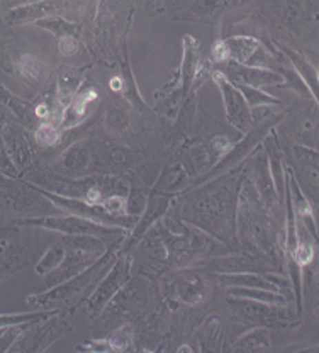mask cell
Masks as SVG:
<instances>
[{
    "label": "cell",
    "mask_w": 319,
    "mask_h": 353,
    "mask_svg": "<svg viewBox=\"0 0 319 353\" xmlns=\"http://www.w3.org/2000/svg\"><path fill=\"white\" fill-rule=\"evenodd\" d=\"M60 136L61 131L60 128H58V124L50 123V121L39 123L38 126L34 128V141L38 143L39 146H43V148H53L58 143V139H60Z\"/></svg>",
    "instance_id": "obj_35"
},
{
    "label": "cell",
    "mask_w": 319,
    "mask_h": 353,
    "mask_svg": "<svg viewBox=\"0 0 319 353\" xmlns=\"http://www.w3.org/2000/svg\"><path fill=\"white\" fill-rule=\"evenodd\" d=\"M134 2H139V0H134Z\"/></svg>",
    "instance_id": "obj_49"
},
{
    "label": "cell",
    "mask_w": 319,
    "mask_h": 353,
    "mask_svg": "<svg viewBox=\"0 0 319 353\" xmlns=\"http://www.w3.org/2000/svg\"><path fill=\"white\" fill-rule=\"evenodd\" d=\"M97 160V153H95V146L92 145L90 139H82L76 141L75 145L70 146L58 158V167L63 168L68 174L76 176H83L85 172L94 168V161Z\"/></svg>",
    "instance_id": "obj_18"
},
{
    "label": "cell",
    "mask_w": 319,
    "mask_h": 353,
    "mask_svg": "<svg viewBox=\"0 0 319 353\" xmlns=\"http://www.w3.org/2000/svg\"><path fill=\"white\" fill-rule=\"evenodd\" d=\"M32 2H39V0H3V3H6L7 10L14 9V7L28 6V3H32Z\"/></svg>",
    "instance_id": "obj_44"
},
{
    "label": "cell",
    "mask_w": 319,
    "mask_h": 353,
    "mask_svg": "<svg viewBox=\"0 0 319 353\" xmlns=\"http://www.w3.org/2000/svg\"><path fill=\"white\" fill-rule=\"evenodd\" d=\"M58 309H45V311L36 312H9V314H0V330L10 328V326H23L29 323H36L39 319H45L48 316L54 314Z\"/></svg>",
    "instance_id": "obj_33"
},
{
    "label": "cell",
    "mask_w": 319,
    "mask_h": 353,
    "mask_svg": "<svg viewBox=\"0 0 319 353\" xmlns=\"http://www.w3.org/2000/svg\"><path fill=\"white\" fill-rule=\"evenodd\" d=\"M251 2V0H226V6L229 7H241L245 6V3Z\"/></svg>",
    "instance_id": "obj_46"
},
{
    "label": "cell",
    "mask_w": 319,
    "mask_h": 353,
    "mask_svg": "<svg viewBox=\"0 0 319 353\" xmlns=\"http://www.w3.org/2000/svg\"><path fill=\"white\" fill-rule=\"evenodd\" d=\"M207 145H209V148L212 150V153H214L216 157L221 160V158L229 152L231 146H233L234 143H233V139L228 138L226 134H214L211 139H209Z\"/></svg>",
    "instance_id": "obj_37"
},
{
    "label": "cell",
    "mask_w": 319,
    "mask_h": 353,
    "mask_svg": "<svg viewBox=\"0 0 319 353\" xmlns=\"http://www.w3.org/2000/svg\"><path fill=\"white\" fill-rule=\"evenodd\" d=\"M189 174L182 163H174L163 170V174L158 176V182L155 183L153 190L161 194H177L182 192L189 185Z\"/></svg>",
    "instance_id": "obj_27"
},
{
    "label": "cell",
    "mask_w": 319,
    "mask_h": 353,
    "mask_svg": "<svg viewBox=\"0 0 319 353\" xmlns=\"http://www.w3.org/2000/svg\"><path fill=\"white\" fill-rule=\"evenodd\" d=\"M104 123L111 132L123 134L130 130V110L124 104H111L105 110Z\"/></svg>",
    "instance_id": "obj_32"
},
{
    "label": "cell",
    "mask_w": 319,
    "mask_h": 353,
    "mask_svg": "<svg viewBox=\"0 0 319 353\" xmlns=\"http://www.w3.org/2000/svg\"><path fill=\"white\" fill-rule=\"evenodd\" d=\"M170 294L178 303L187 306H200L209 299V284L199 275V270L192 267V270L183 268L181 274L170 282Z\"/></svg>",
    "instance_id": "obj_13"
},
{
    "label": "cell",
    "mask_w": 319,
    "mask_h": 353,
    "mask_svg": "<svg viewBox=\"0 0 319 353\" xmlns=\"http://www.w3.org/2000/svg\"><path fill=\"white\" fill-rule=\"evenodd\" d=\"M241 170H243V175L250 180L251 185L255 187L267 211L272 212V214L275 212L277 216H282V212H284V201L278 197L277 189H275L272 172H270L269 165V157H267L262 145L256 146L250 153V157L243 161Z\"/></svg>",
    "instance_id": "obj_8"
},
{
    "label": "cell",
    "mask_w": 319,
    "mask_h": 353,
    "mask_svg": "<svg viewBox=\"0 0 319 353\" xmlns=\"http://www.w3.org/2000/svg\"><path fill=\"white\" fill-rule=\"evenodd\" d=\"M111 352H126L131 350L134 341V328L131 325H123L119 328L112 331L107 338H105Z\"/></svg>",
    "instance_id": "obj_34"
},
{
    "label": "cell",
    "mask_w": 319,
    "mask_h": 353,
    "mask_svg": "<svg viewBox=\"0 0 319 353\" xmlns=\"http://www.w3.org/2000/svg\"><path fill=\"white\" fill-rule=\"evenodd\" d=\"M76 350L79 352H111L109 350V345L105 341V338L102 340H90L89 343L76 345Z\"/></svg>",
    "instance_id": "obj_41"
},
{
    "label": "cell",
    "mask_w": 319,
    "mask_h": 353,
    "mask_svg": "<svg viewBox=\"0 0 319 353\" xmlns=\"http://www.w3.org/2000/svg\"><path fill=\"white\" fill-rule=\"evenodd\" d=\"M65 12V0H39L28 6L14 7L6 12V22L9 26L34 24L39 19L50 16H61Z\"/></svg>",
    "instance_id": "obj_17"
},
{
    "label": "cell",
    "mask_w": 319,
    "mask_h": 353,
    "mask_svg": "<svg viewBox=\"0 0 319 353\" xmlns=\"http://www.w3.org/2000/svg\"><path fill=\"white\" fill-rule=\"evenodd\" d=\"M85 83V70L63 65L58 68L56 82H54V95L58 108L63 110L73 101L80 88Z\"/></svg>",
    "instance_id": "obj_21"
},
{
    "label": "cell",
    "mask_w": 319,
    "mask_h": 353,
    "mask_svg": "<svg viewBox=\"0 0 319 353\" xmlns=\"http://www.w3.org/2000/svg\"><path fill=\"white\" fill-rule=\"evenodd\" d=\"M58 209L50 199L43 196L34 185L25 180L3 176L0 180V211L12 214L48 216Z\"/></svg>",
    "instance_id": "obj_5"
},
{
    "label": "cell",
    "mask_w": 319,
    "mask_h": 353,
    "mask_svg": "<svg viewBox=\"0 0 319 353\" xmlns=\"http://www.w3.org/2000/svg\"><path fill=\"white\" fill-rule=\"evenodd\" d=\"M226 296L256 301V303L277 304V306H287L289 301H291L277 290L258 289V287H226Z\"/></svg>",
    "instance_id": "obj_28"
},
{
    "label": "cell",
    "mask_w": 319,
    "mask_h": 353,
    "mask_svg": "<svg viewBox=\"0 0 319 353\" xmlns=\"http://www.w3.org/2000/svg\"><path fill=\"white\" fill-rule=\"evenodd\" d=\"M209 61H212V63H218V65H223V63H226V61H229L228 48H226L225 39H218V41L212 44L211 54H209Z\"/></svg>",
    "instance_id": "obj_40"
},
{
    "label": "cell",
    "mask_w": 319,
    "mask_h": 353,
    "mask_svg": "<svg viewBox=\"0 0 319 353\" xmlns=\"http://www.w3.org/2000/svg\"><path fill=\"white\" fill-rule=\"evenodd\" d=\"M131 272H133V252L121 246L119 252L109 263L102 281L83 303L90 318H99L102 314V309L107 306L109 301L127 284V281L131 279Z\"/></svg>",
    "instance_id": "obj_6"
},
{
    "label": "cell",
    "mask_w": 319,
    "mask_h": 353,
    "mask_svg": "<svg viewBox=\"0 0 319 353\" xmlns=\"http://www.w3.org/2000/svg\"><path fill=\"white\" fill-rule=\"evenodd\" d=\"M270 41H272L274 46L277 48V50L280 51L285 58H287L289 63L292 65V68H294L296 72L302 77L304 82H306L307 87L311 88V92H313V94L318 97L319 79H318L316 65H314L313 61L306 57V54L294 50V48L287 46V44H282L280 41H277V39H270Z\"/></svg>",
    "instance_id": "obj_24"
},
{
    "label": "cell",
    "mask_w": 319,
    "mask_h": 353,
    "mask_svg": "<svg viewBox=\"0 0 319 353\" xmlns=\"http://www.w3.org/2000/svg\"><path fill=\"white\" fill-rule=\"evenodd\" d=\"M29 259H31V253H29V250L25 246H16L7 243L0 250V282L3 279L14 275L16 272L23 270L24 267H28Z\"/></svg>",
    "instance_id": "obj_25"
},
{
    "label": "cell",
    "mask_w": 319,
    "mask_h": 353,
    "mask_svg": "<svg viewBox=\"0 0 319 353\" xmlns=\"http://www.w3.org/2000/svg\"><path fill=\"white\" fill-rule=\"evenodd\" d=\"M25 326H28V325L10 326V328H6V330L0 331V353H6V352L10 350V347L16 343L17 336H19L21 331H23Z\"/></svg>",
    "instance_id": "obj_38"
},
{
    "label": "cell",
    "mask_w": 319,
    "mask_h": 353,
    "mask_svg": "<svg viewBox=\"0 0 319 353\" xmlns=\"http://www.w3.org/2000/svg\"><path fill=\"white\" fill-rule=\"evenodd\" d=\"M14 70L17 75L24 80L28 85L31 87H41L46 85L48 79H50V66L41 57L29 51L17 53L14 58Z\"/></svg>",
    "instance_id": "obj_22"
},
{
    "label": "cell",
    "mask_w": 319,
    "mask_h": 353,
    "mask_svg": "<svg viewBox=\"0 0 319 353\" xmlns=\"http://www.w3.org/2000/svg\"><path fill=\"white\" fill-rule=\"evenodd\" d=\"M10 97H12V94L7 90V87H3V83H0V105L9 104Z\"/></svg>",
    "instance_id": "obj_45"
},
{
    "label": "cell",
    "mask_w": 319,
    "mask_h": 353,
    "mask_svg": "<svg viewBox=\"0 0 319 353\" xmlns=\"http://www.w3.org/2000/svg\"><path fill=\"white\" fill-rule=\"evenodd\" d=\"M0 138H2L19 175H24L25 172L31 170L32 165L36 163V152L28 130L14 119L3 117V123H0Z\"/></svg>",
    "instance_id": "obj_11"
},
{
    "label": "cell",
    "mask_w": 319,
    "mask_h": 353,
    "mask_svg": "<svg viewBox=\"0 0 319 353\" xmlns=\"http://www.w3.org/2000/svg\"><path fill=\"white\" fill-rule=\"evenodd\" d=\"M109 87H111L112 92L119 94V92H123L124 87H126V82H124V79L121 75H114L111 79V82H109Z\"/></svg>",
    "instance_id": "obj_43"
},
{
    "label": "cell",
    "mask_w": 319,
    "mask_h": 353,
    "mask_svg": "<svg viewBox=\"0 0 319 353\" xmlns=\"http://www.w3.org/2000/svg\"><path fill=\"white\" fill-rule=\"evenodd\" d=\"M0 175L10 176V179H19V172H17L16 165H14L12 158L9 157L6 145H3L2 138H0Z\"/></svg>",
    "instance_id": "obj_36"
},
{
    "label": "cell",
    "mask_w": 319,
    "mask_h": 353,
    "mask_svg": "<svg viewBox=\"0 0 319 353\" xmlns=\"http://www.w3.org/2000/svg\"><path fill=\"white\" fill-rule=\"evenodd\" d=\"M223 338H225V328L223 321L216 314L209 316L194 333L190 347L194 352H221Z\"/></svg>",
    "instance_id": "obj_23"
},
{
    "label": "cell",
    "mask_w": 319,
    "mask_h": 353,
    "mask_svg": "<svg viewBox=\"0 0 319 353\" xmlns=\"http://www.w3.org/2000/svg\"><path fill=\"white\" fill-rule=\"evenodd\" d=\"M225 6L226 0H177L170 10L177 21L209 24L223 12Z\"/></svg>",
    "instance_id": "obj_16"
},
{
    "label": "cell",
    "mask_w": 319,
    "mask_h": 353,
    "mask_svg": "<svg viewBox=\"0 0 319 353\" xmlns=\"http://www.w3.org/2000/svg\"><path fill=\"white\" fill-rule=\"evenodd\" d=\"M178 352H189V353H194L192 347H190L189 343H187V345H182V347H178Z\"/></svg>",
    "instance_id": "obj_47"
},
{
    "label": "cell",
    "mask_w": 319,
    "mask_h": 353,
    "mask_svg": "<svg viewBox=\"0 0 319 353\" xmlns=\"http://www.w3.org/2000/svg\"><path fill=\"white\" fill-rule=\"evenodd\" d=\"M267 17L284 31L302 36V29L313 17L309 0H265Z\"/></svg>",
    "instance_id": "obj_10"
},
{
    "label": "cell",
    "mask_w": 319,
    "mask_h": 353,
    "mask_svg": "<svg viewBox=\"0 0 319 353\" xmlns=\"http://www.w3.org/2000/svg\"><path fill=\"white\" fill-rule=\"evenodd\" d=\"M272 348L270 341V330L263 326H253L236 338L229 347L231 352H269Z\"/></svg>",
    "instance_id": "obj_26"
},
{
    "label": "cell",
    "mask_w": 319,
    "mask_h": 353,
    "mask_svg": "<svg viewBox=\"0 0 319 353\" xmlns=\"http://www.w3.org/2000/svg\"><path fill=\"white\" fill-rule=\"evenodd\" d=\"M231 318L253 328V326H263L269 330H284L292 328L300 323V316L297 311H291L287 306H277V304L256 303L250 299H240V297H229L226 301Z\"/></svg>",
    "instance_id": "obj_3"
},
{
    "label": "cell",
    "mask_w": 319,
    "mask_h": 353,
    "mask_svg": "<svg viewBox=\"0 0 319 353\" xmlns=\"http://www.w3.org/2000/svg\"><path fill=\"white\" fill-rule=\"evenodd\" d=\"M219 70L225 73L226 79L231 83H234V85L263 88L269 85L278 87L284 82L280 73L270 68H263V66H248L234 63V61H226V63H223V68Z\"/></svg>",
    "instance_id": "obj_14"
},
{
    "label": "cell",
    "mask_w": 319,
    "mask_h": 353,
    "mask_svg": "<svg viewBox=\"0 0 319 353\" xmlns=\"http://www.w3.org/2000/svg\"><path fill=\"white\" fill-rule=\"evenodd\" d=\"M241 168L243 163L203 183V189L197 185L181 192L187 204L182 205L183 218L178 219L196 224L231 246L236 241V196Z\"/></svg>",
    "instance_id": "obj_1"
},
{
    "label": "cell",
    "mask_w": 319,
    "mask_h": 353,
    "mask_svg": "<svg viewBox=\"0 0 319 353\" xmlns=\"http://www.w3.org/2000/svg\"><path fill=\"white\" fill-rule=\"evenodd\" d=\"M209 75H211L212 82L216 83V87L221 92L223 102H225L226 121L234 130L240 131L241 134L250 131L253 124H255V117H253V110L247 104L241 92L238 90V87L226 79V75L221 70H211Z\"/></svg>",
    "instance_id": "obj_9"
},
{
    "label": "cell",
    "mask_w": 319,
    "mask_h": 353,
    "mask_svg": "<svg viewBox=\"0 0 319 353\" xmlns=\"http://www.w3.org/2000/svg\"><path fill=\"white\" fill-rule=\"evenodd\" d=\"M14 226L23 228H39V230L53 231V233L70 234V236H76V234H90V236L99 238H109V236H123L126 234V230L116 226H107V224L95 223V221L80 218L75 214H48V216H28V218H21L14 221Z\"/></svg>",
    "instance_id": "obj_4"
},
{
    "label": "cell",
    "mask_w": 319,
    "mask_h": 353,
    "mask_svg": "<svg viewBox=\"0 0 319 353\" xmlns=\"http://www.w3.org/2000/svg\"><path fill=\"white\" fill-rule=\"evenodd\" d=\"M285 123L289 124V132L294 145L318 150V108L299 110Z\"/></svg>",
    "instance_id": "obj_19"
},
{
    "label": "cell",
    "mask_w": 319,
    "mask_h": 353,
    "mask_svg": "<svg viewBox=\"0 0 319 353\" xmlns=\"http://www.w3.org/2000/svg\"><path fill=\"white\" fill-rule=\"evenodd\" d=\"M99 99L97 90L94 87H82L79 90V94L73 97V101L61 110L60 123H58V128L60 131H68L72 128L79 126L85 121L87 114H89L90 105L94 104Z\"/></svg>",
    "instance_id": "obj_20"
},
{
    "label": "cell",
    "mask_w": 319,
    "mask_h": 353,
    "mask_svg": "<svg viewBox=\"0 0 319 353\" xmlns=\"http://www.w3.org/2000/svg\"><path fill=\"white\" fill-rule=\"evenodd\" d=\"M292 160L296 165H289L294 172L300 189L306 192L314 205L318 204V150L309 146H292Z\"/></svg>",
    "instance_id": "obj_12"
},
{
    "label": "cell",
    "mask_w": 319,
    "mask_h": 353,
    "mask_svg": "<svg viewBox=\"0 0 319 353\" xmlns=\"http://www.w3.org/2000/svg\"><path fill=\"white\" fill-rule=\"evenodd\" d=\"M72 331L73 326L70 325L68 319L60 311H56L45 319L29 323L21 331L16 343L10 347L9 352H45L54 341H58Z\"/></svg>",
    "instance_id": "obj_7"
},
{
    "label": "cell",
    "mask_w": 319,
    "mask_h": 353,
    "mask_svg": "<svg viewBox=\"0 0 319 353\" xmlns=\"http://www.w3.org/2000/svg\"><path fill=\"white\" fill-rule=\"evenodd\" d=\"M204 61L200 58L199 41L194 36L185 34L182 38V61L181 68L177 70L178 79H181V88L183 99L190 94L194 83L200 80V70H203Z\"/></svg>",
    "instance_id": "obj_15"
},
{
    "label": "cell",
    "mask_w": 319,
    "mask_h": 353,
    "mask_svg": "<svg viewBox=\"0 0 319 353\" xmlns=\"http://www.w3.org/2000/svg\"><path fill=\"white\" fill-rule=\"evenodd\" d=\"M65 255H67V246L63 245V241H54L53 245L46 250L45 255L38 260V263L34 265L36 275H39V277L50 275L54 268H58V265L63 262Z\"/></svg>",
    "instance_id": "obj_30"
},
{
    "label": "cell",
    "mask_w": 319,
    "mask_h": 353,
    "mask_svg": "<svg viewBox=\"0 0 319 353\" xmlns=\"http://www.w3.org/2000/svg\"><path fill=\"white\" fill-rule=\"evenodd\" d=\"M36 28L43 29V31L51 32L56 38H63V36H80L82 32V28L75 22L65 19L61 16H50L45 17V19H39L38 22H34Z\"/></svg>",
    "instance_id": "obj_29"
},
{
    "label": "cell",
    "mask_w": 319,
    "mask_h": 353,
    "mask_svg": "<svg viewBox=\"0 0 319 353\" xmlns=\"http://www.w3.org/2000/svg\"><path fill=\"white\" fill-rule=\"evenodd\" d=\"M126 236H121L114 245L109 246L107 252L101 256L95 263H92L90 267H87L85 270H82L80 274L73 275V277L67 279V281L60 282V284L48 287L46 290L38 294H32V296H28V304L32 307H50L56 306V304L67 303V301L73 299L75 296H79L82 290L87 289V285L94 284L97 281V277L101 275V272H104L105 268L109 267L111 260L114 259L116 253L119 252L121 246H123V241Z\"/></svg>",
    "instance_id": "obj_2"
},
{
    "label": "cell",
    "mask_w": 319,
    "mask_h": 353,
    "mask_svg": "<svg viewBox=\"0 0 319 353\" xmlns=\"http://www.w3.org/2000/svg\"><path fill=\"white\" fill-rule=\"evenodd\" d=\"M105 3H107V0H99V3H97V7H99V10L102 9V7L105 6ZM99 14V12H97Z\"/></svg>",
    "instance_id": "obj_48"
},
{
    "label": "cell",
    "mask_w": 319,
    "mask_h": 353,
    "mask_svg": "<svg viewBox=\"0 0 319 353\" xmlns=\"http://www.w3.org/2000/svg\"><path fill=\"white\" fill-rule=\"evenodd\" d=\"M58 51L63 57H75L80 51L79 36H63V38H58Z\"/></svg>",
    "instance_id": "obj_39"
},
{
    "label": "cell",
    "mask_w": 319,
    "mask_h": 353,
    "mask_svg": "<svg viewBox=\"0 0 319 353\" xmlns=\"http://www.w3.org/2000/svg\"><path fill=\"white\" fill-rule=\"evenodd\" d=\"M238 90L241 92V95L245 97L247 104L250 105L251 110L258 108H277V105H282L284 102L280 99L274 97L269 92H263L262 88L256 87H248V85H236Z\"/></svg>",
    "instance_id": "obj_31"
},
{
    "label": "cell",
    "mask_w": 319,
    "mask_h": 353,
    "mask_svg": "<svg viewBox=\"0 0 319 353\" xmlns=\"http://www.w3.org/2000/svg\"><path fill=\"white\" fill-rule=\"evenodd\" d=\"M148 16H158L165 10V0H143Z\"/></svg>",
    "instance_id": "obj_42"
}]
</instances>
